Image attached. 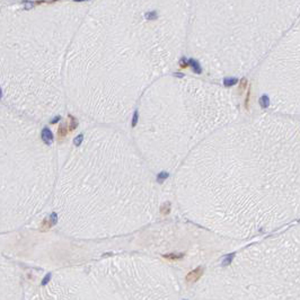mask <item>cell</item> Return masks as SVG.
I'll return each instance as SVG.
<instances>
[{"label":"cell","mask_w":300,"mask_h":300,"mask_svg":"<svg viewBox=\"0 0 300 300\" xmlns=\"http://www.w3.org/2000/svg\"><path fill=\"white\" fill-rule=\"evenodd\" d=\"M0 300H24L23 279L16 268L0 259Z\"/></svg>","instance_id":"1"},{"label":"cell","mask_w":300,"mask_h":300,"mask_svg":"<svg viewBox=\"0 0 300 300\" xmlns=\"http://www.w3.org/2000/svg\"><path fill=\"white\" fill-rule=\"evenodd\" d=\"M42 140L45 142L46 144H51L53 141V134L52 132H51L50 129H47V128H44V129L42 130Z\"/></svg>","instance_id":"2"},{"label":"cell","mask_w":300,"mask_h":300,"mask_svg":"<svg viewBox=\"0 0 300 300\" xmlns=\"http://www.w3.org/2000/svg\"><path fill=\"white\" fill-rule=\"evenodd\" d=\"M67 134H68V129L67 127H65V124H61L59 127V129H58V140L61 141L62 139L67 137Z\"/></svg>","instance_id":"3"},{"label":"cell","mask_w":300,"mask_h":300,"mask_svg":"<svg viewBox=\"0 0 300 300\" xmlns=\"http://www.w3.org/2000/svg\"><path fill=\"white\" fill-rule=\"evenodd\" d=\"M78 127V121L72 116V115H69V129H68V132H72L77 129Z\"/></svg>","instance_id":"4"},{"label":"cell","mask_w":300,"mask_h":300,"mask_svg":"<svg viewBox=\"0 0 300 300\" xmlns=\"http://www.w3.org/2000/svg\"><path fill=\"white\" fill-rule=\"evenodd\" d=\"M188 65H191L195 74H201V72H202V69H201L200 65H199V62H197L196 60H193V59L188 60Z\"/></svg>","instance_id":"5"},{"label":"cell","mask_w":300,"mask_h":300,"mask_svg":"<svg viewBox=\"0 0 300 300\" xmlns=\"http://www.w3.org/2000/svg\"><path fill=\"white\" fill-rule=\"evenodd\" d=\"M259 105H261V107H263V109L269 107V106H270V98H269V96L263 95L262 97L259 98Z\"/></svg>","instance_id":"6"},{"label":"cell","mask_w":300,"mask_h":300,"mask_svg":"<svg viewBox=\"0 0 300 300\" xmlns=\"http://www.w3.org/2000/svg\"><path fill=\"white\" fill-rule=\"evenodd\" d=\"M169 212H171V203L169 202L164 203L162 206V208H160V213H162V215H168Z\"/></svg>","instance_id":"7"},{"label":"cell","mask_w":300,"mask_h":300,"mask_svg":"<svg viewBox=\"0 0 300 300\" xmlns=\"http://www.w3.org/2000/svg\"><path fill=\"white\" fill-rule=\"evenodd\" d=\"M237 83H238V79H237V78H226V79L224 80V85L226 86V87L235 86Z\"/></svg>","instance_id":"8"},{"label":"cell","mask_w":300,"mask_h":300,"mask_svg":"<svg viewBox=\"0 0 300 300\" xmlns=\"http://www.w3.org/2000/svg\"><path fill=\"white\" fill-rule=\"evenodd\" d=\"M246 88H247V79H246V78H243V79L239 81V85H238L239 94H241Z\"/></svg>","instance_id":"9"},{"label":"cell","mask_w":300,"mask_h":300,"mask_svg":"<svg viewBox=\"0 0 300 300\" xmlns=\"http://www.w3.org/2000/svg\"><path fill=\"white\" fill-rule=\"evenodd\" d=\"M168 176H169V175H168V173H166V172H162L160 174H158V176H157V181H158L159 183H162Z\"/></svg>","instance_id":"10"},{"label":"cell","mask_w":300,"mask_h":300,"mask_svg":"<svg viewBox=\"0 0 300 300\" xmlns=\"http://www.w3.org/2000/svg\"><path fill=\"white\" fill-rule=\"evenodd\" d=\"M249 100H250V86L247 89V96H246V99H245V109H249Z\"/></svg>","instance_id":"11"},{"label":"cell","mask_w":300,"mask_h":300,"mask_svg":"<svg viewBox=\"0 0 300 300\" xmlns=\"http://www.w3.org/2000/svg\"><path fill=\"white\" fill-rule=\"evenodd\" d=\"M188 67V62L186 60V58H182L180 60V68L181 69H186Z\"/></svg>","instance_id":"12"},{"label":"cell","mask_w":300,"mask_h":300,"mask_svg":"<svg viewBox=\"0 0 300 300\" xmlns=\"http://www.w3.org/2000/svg\"><path fill=\"white\" fill-rule=\"evenodd\" d=\"M83 139H84V135H83V134H79V135H78V137H77V138L74 140V143L76 144V146H80V143L83 142Z\"/></svg>","instance_id":"13"},{"label":"cell","mask_w":300,"mask_h":300,"mask_svg":"<svg viewBox=\"0 0 300 300\" xmlns=\"http://www.w3.org/2000/svg\"><path fill=\"white\" fill-rule=\"evenodd\" d=\"M138 123V111H135L133 114V120H132V128H134Z\"/></svg>","instance_id":"14"},{"label":"cell","mask_w":300,"mask_h":300,"mask_svg":"<svg viewBox=\"0 0 300 300\" xmlns=\"http://www.w3.org/2000/svg\"><path fill=\"white\" fill-rule=\"evenodd\" d=\"M147 18L148 19H155V18L157 17V14H156V12H149V14H147Z\"/></svg>","instance_id":"15"},{"label":"cell","mask_w":300,"mask_h":300,"mask_svg":"<svg viewBox=\"0 0 300 300\" xmlns=\"http://www.w3.org/2000/svg\"><path fill=\"white\" fill-rule=\"evenodd\" d=\"M60 119H61V118H60V116H56V119H53V120H52V121H51V123H52V124H54V123H56V122H58V121H59V120H60Z\"/></svg>","instance_id":"16"},{"label":"cell","mask_w":300,"mask_h":300,"mask_svg":"<svg viewBox=\"0 0 300 300\" xmlns=\"http://www.w3.org/2000/svg\"><path fill=\"white\" fill-rule=\"evenodd\" d=\"M175 76H176V77H180V78H182V77H184V75H183V74H175Z\"/></svg>","instance_id":"17"},{"label":"cell","mask_w":300,"mask_h":300,"mask_svg":"<svg viewBox=\"0 0 300 300\" xmlns=\"http://www.w3.org/2000/svg\"><path fill=\"white\" fill-rule=\"evenodd\" d=\"M1 96H2V93H1V89H0V98H1Z\"/></svg>","instance_id":"18"}]
</instances>
